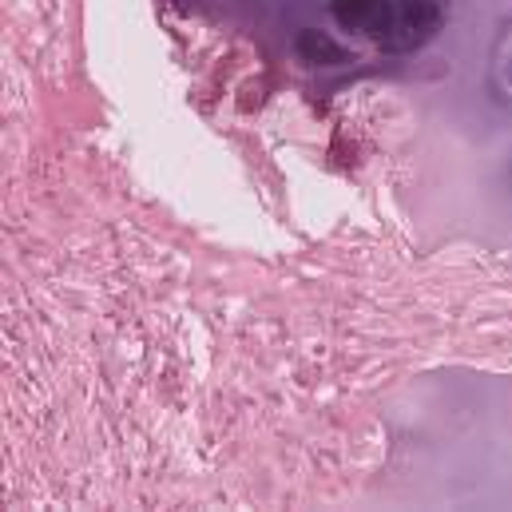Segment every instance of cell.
I'll use <instances>...</instances> for the list:
<instances>
[{
    "label": "cell",
    "mask_w": 512,
    "mask_h": 512,
    "mask_svg": "<svg viewBox=\"0 0 512 512\" xmlns=\"http://www.w3.org/2000/svg\"><path fill=\"white\" fill-rule=\"evenodd\" d=\"M294 56L302 64H310V68H342V64H350V48L342 40H334L330 32H322V28H302L294 36Z\"/></svg>",
    "instance_id": "cell-3"
},
{
    "label": "cell",
    "mask_w": 512,
    "mask_h": 512,
    "mask_svg": "<svg viewBox=\"0 0 512 512\" xmlns=\"http://www.w3.org/2000/svg\"><path fill=\"white\" fill-rule=\"evenodd\" d=\"M330 16L338 20V28L382 44L393 28V0H330Z\"/></svg>",
    "instance_id": "cell-2"
},
{
    "label": "cell",
    "mask_w": 512,
    "mask_h": 512,
    "mask_svg": "<svg viewBox=\"0 0 512 512\" xmlns=\"http://www.w3.org/2000/svg\"><path fill=\"white\" fill-rule=\"evenodd\" d=\"M445 24L441 0H393V28L382 40L385 52H413L433 40Z\"/></svg>",
    "instance_id": "cell-1"
}]
</instances>
